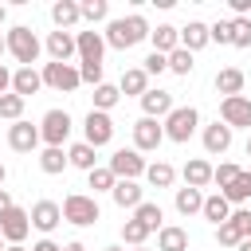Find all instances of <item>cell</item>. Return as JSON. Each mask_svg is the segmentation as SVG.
Returning <instances> with one entry per match:
<instances>
[{
    "instance_id": "obj_30",
    "label": "cell",
    "mask_w": 251,
    "mask_h": 251,
    "mask_svg": "<svg viewBox=\"0 0 251 251\" xmlns=\"http://www.w3.org/2000/svg\"><path fill=\"white\" fill-rule=\"evenodd\" d=\"M173 204H176V212H180V216H196V212L204 208V192H200V188H188V184H184V188H176Z\"/></svg>"
},
{
    "instance_id": "obj_50",
    "label": "cell",
    "mask_w": 251,
    "mask_h": 251,
    "mask_svg": "<svg viewBox=\"0 0 251 251\" xmlns=\"http://www.w3.org/2000/svg\"><path fill=\"white\" fill-rule=\"evenodd\" d=\"M63 251H86V247H82V243H78V239H71V243H67V247H63Z\"/></svg>"
},
{
    "instance_id": "obj_23",
    "label": "cell",
    "mask_w": 251,
    "mask_h": 251,
    "mask_svg": "<svg viewBox=\"0 0 251 251\" xmlns=\"http://www.w3.org/2000/svg\"><path fill=\"white\" fill-rule=\"evenodd\" d=\"M243 71L239 67H224V71H216V90L224 94V98H235V94H243Z\"/></svg>"
},
{
    "instance_id": "obj_54",
    "label": "cell",
    "mask_w": 251,
    "mask_h": 251,
    "mask_svg": "<svg viewBox=\"0 0 251 251\" xmlns=\"http://www.w3.org/2000/svg\"><path fill=\"white\" fill-rule=\"evenodd\" d=\"M4 176H8V169H4V165H0V188H4Z\"/></svg>"
},
{
    "instance_id": "obj_19",
    "label": "cell",
    "mask_w": 251,
    "mask_h": 251,
    "mask_svg": "<svg viewBox=\"0 0 251 251\" xmlns=\"http://www.w3.org/2000/svg\"><path fill=\"white\" fill-rule=\"evenodd\" d=\"M43 47H47L51 63H71V55H75V35H71V31H51Z\"/></svg>"
},
{
    "instance_id": "obj_38",
    "label": "cell",
    "mask_w": 251,
    "mask_h": 251,
    "mask_svg": "<svg viewBox=\"0 0 251 251\" xmlns=\"http://www.w3.org/2000/svg\"><path fill=\"white\" fill-rule=\"evenodd\" d=\"M78 16L90 20V24H98V20L110 16V4H106V0H82V4H78Z\"/></svg>"
},
{
    "instance_id": "obj_11",
    "label": "cell",
    "mask_w": 251,
    "mask_h": 251,
    "mask_svg": "<svg viewBox=\"0 0 251 251\" xmlns=\"http://www.w3.org/2000/svg\"><path fill=\"white\" fill-rule=\"evenodd\" d=\"M161 141H165L161 122H153V118H137V122H133V149H137V153H157Z\"/></svg>"
},
{
    "instance_id": "obj_1",
    "label": "cell",
    "mask_w": 251,
    "mask_h": 251,
    "mask_svg": "<svg viewBox=\"0 0 251 251\" xmlns=\"http://www.w3.org/2000/svg\"><path fill=\"white\" fill-rule=\"evenodd\" d=\"M149 20L141 16V12H129V16H118V20H110L106 24V31H102V39H106V47H118V51H129V47H137L141 39H149Z\"/></svg>"
},
{
    "instance_id": "obj_4",
    "label": "cell",
    "mask_w": 251,
    "mask_h": 251,
    "mask_svg": "<svg viewBox=\"0 0 251 251\" xmlns=\"http://www.w3.org/2000/svg\"><path fill=\"white\" fill-rule=\"evenodd\" d=\"M71 114L67 110H47L43 114V122H39V141H43V149H63L67 145V137H71Z\"/></svg>"
},
{
    "instance_id": "obj_39",
    "label": "cell",
    "mask_w": 251,
    "mask_h": 251,
    "mask_svg": "<svg viewBox=\"0 0 251 251\" xmlns=\"http://www.w3.org/2000/svg\"><path fill=\"white\" fill-rule=\"evenodd\" d=\"M122 239H126L129 247H141V243L149 239V227L137 224V220H126V224H122Z\"/></svg>"
},
{
    "instance_id": "obj_57",
    "label": "cell",
    "mask_w": 251,
    "mask_h": 251,
    "mask_svg": "<svg viewBox=\"0 0 251 251\" xmlns=\"http://www.w3.org/2000/svg\"><path fill=\"white\" fill-rule=\"evenodd\" d=\"M247 157H251V137H247Z\"/></svg>"
},
{
    "instance_id": "obj_2",
    "label": "cell",
    "mask_w": 251,
    "mask_h": 251,
    "mask_svg": "<svg viewBox=\"0 0 251 251\" xmlns=\"http://www.w3.org/2000/svg\"><path fill=\"white\" fill-rule=\"evenodd\" d=\"M4 43H8V55H12L20 67H35V59H39V51H43L39 35H35L27 24L8 27V31H4Z\"/></svg>"
},
{
    "instance_id": "obj_24",
    "label": "cell",
    "mask_w": 251,
    "mask_h": 251,
    "mask_svg": "<svg viewBox=\"0 0 251 251\" xmlns=\"http://www.w3.org/2000/svg\"><path fill=\"white\" fill-rule=\"evenodd\" d=\"M110 196H114V204H118V208H137V204L145 200V192H141V184H137V180H118V184L110 188Z\"/></svg>"
},
{
    "instance_id": "obj_44",
    "label": "cell",
    "mask_w": 251,
    "mask_h": 251,
    "mask_svg": "<svg viewBox=\"0 0 251 251\" xmlns=\"http://www.w3.org/2000/svg\"><path fill=\"white\" fill-rule=\"evenodd\" d=\"M78 78L90 86H102V67L98 63H78Z\"/></svg>"
},
{
    "instance_id": "obj_12",
    "label": "cell",
    "mask_w": 251,
    "mask_h": 251,
    "mask_svg": "<svg viewBox=\"0 0 251 251\" xmlns=\"http://www.w3.org/2000/svg\"><path fill=\"white\" fill-rule=\"evenodd\" d=\"M27 220H31V227H35V231L51 235V231L63 224V208H59L55 200H35V204H31V212H27Z\"/></svg>"
},
{
    "instance_id": "obj_37",
    "label": "cell",
    "mask_w": 251,
    "mask_h": 251,
    "mask_svg": "<svg viewBox=\"0 0 251 251\" xmlns=\"http://www.w3.org/2000/svg\"><path fill=\"white\" fill-rule=\"evenodd\" d=\"M0 118H8V122H20L24 118V98L20 94H0Z\"/></svg>"
},
{
    "instance_id": "obj_45",
    "label": "cell",
    "mask_w": 251,
    "mask_h": 251,
    "mask_svg": "<svg viewBox=\"0 0 251 251\" xmlns=\"http://www.w3.org/2000/svg\"><path fill=\"white\" fill-rule=\"evenodd\" d=\"M145 75H161V71H169V59L165 55H157V51H149V59H145V67H141Z\"/></svg>"
},
{
    "instance_id": "obj_22",
    "label": "cell",
    "mask_w": 251,
    "mask_h": 251,
    "mask_svg": "<svg viewBox=\"0 0 251 251\" xmlns=\"http://www.w3.org/2000/svg\"><path fill=\"white\" fill-rule=\"evenodd\" d=\"M51 20H55V31H71L82 16H78V4L75 0H55L51 4Z\"/></svg>"
},
{
    "instance_id": "obj_47",
    "label": "cell",
    "mask_w": 251,
    "mask_h": 251,
    "mask_svg": "<svg viewBox=\"0 0 251 251\" xmlns=\"http://www.w3.org/2000/svg\"><path fill=\"white\" fill-rule=\"evenodd\" d=\"M31 251H63V247H59L55 239H47V235H43L39 243H31Z\"/></svg>"
},
{
    "instance_id": "obj_29",
    "label": "cell",
    "mask_w": 251,
    "mask_h": 251,
    "mask_svg": "<svg viewBox=\"0 0 251 251\" xmlns=\"http://www.w3.org/2000/svg\"><path fill=\"white\" fill-rule=\"evenodd\" d=\"M98 149L94 145H86V141H78V145H71L67 149V165H75V169H82V173H90V169H98V157H94Z\"/></svg>"
},
{
    "instance_id": "obj_10",
    "label": "cell",
    "mask_w": 251,
    "mask_h": 251,
    "mask_svg": "<svg viewBox=\"0 0 251 251\" xmlns=\"http://www.w3.org/2000/svg\"><path fill=\"white\" fill-rule=\"evenodd\" d=\"M27 231H31V220H27V212L12 204V208L0 216V239L12 247V243H24V239H27Z\"/></svg>"
},
{
    "instance_id": "obj_42",
    "label": "cell",
    "mask_w": 251,
    "mask_h": 251,
    "mask_svg": "<svg viewBox=\"0 0 251 251\" xmlns=\"http://www.w3.org/2000/svg\"><path fill=\"white\" fill-rule=\"evenodd\" d=\"M231 47H251V20H231Z\"/></svg>"
},
{
    "instance_id": "obj_40",
    "label": "cell",
    "mask_w": 251,
    "mask_h": 251,
    "mask_svg": "<svg viewBox=\"0 0 251 251\" xmlns=\"http://www.w3.org/2000/svg\"><path fill=\"white\" fill-rule=\"evenodd\" d=\"M216 239H220V247H239V243H243V231H239L235 220H227V224L216 227Z\"/></svg>"
},
{
    "instance_id": "obj_5",
    "label": "cell",
    "mask_w": 251,
    "mask_h": 251,
    "mask_svg": "<svg viewBox=\"0 0 251 251\" xmlns=\"http://www.w3.org/2000/svg\"><path fill=\"white\" fill-rule=\"evenodd\" d=\"M59 208H63V220L75 224V227H90V224H98V216H102V212H98V200L86 196V192H71Z\"/></svg>"
},
{
    "instance_id": "obj_33",
    "label": "cell",
    "mask_w": 251,
    "mask_h": 251,
    "mask_svg": "<svg viewBox=\"0 0 251 251\" xmlns=\"http://www.w3.org/2000/svg\"><path fill=\"white\" fill-rule=\"evenodd\" d=\"M122 102V90L118 86H110V82H102V86H94V110H102V114H110L114 106Z\"/></svg>"
},
{
    "instance_id": "obj_35",
    "label": "cell",
    "mask_w": 251,
    "mask_h": 251,
    "mask_svg": "<svg viewBox=\"0 0 251 251\" xmlns=\"http://www.w3.org/2000/svg\"><path fill=\"white\" fill-rule=\"evenodd\" d=\"M165 59H169V71H173V75H184V78H188V75H192V67H196V63H192V55H188L184 47L169 51Z\"/></svg>"
},
{
    "instance_id": "obj_41",
    "label": "cell",
    "mask_w": 251,
    "mask_h": 251,
    "mask_svg": "<svg viewBox=\"0 0 251 251\" xmlns=\"http://www.w3.org/2000/svg\"><path fill=\"white\" fill-rule=\"evenodd\" d=\"M235 176H239V165H231V161H220V165L212 169V184H220V188H227Z\"/></svg>"
},
{
    "instance_id": "obj_27",
    "label": "cell",
    "mask_w": 251,
    "mask_h": 251,
    "mask_svg": "<svg viewBox=\"0 0 251 251\" xmlns=\"http://www.w3.org/2000/svg\"><path fill=\"white\" fill-rule=\"evenodd\" d=\"M220 196H224L227 204H247V200H251V169H239V176H235L227 188H220Z\"/></svg>"
},
{
    "instance_id": "obj_18",
    "label": "cell",
    "mask_w": 251,
    "mask_h": 251,
    "mask_svg": "<svg viewBox=\"0 0 251 251\" xmlns=\"http://www.w3.org/2000/svg\"><path fill=\"white\" fill-rule=\"evenodd\" d=\"M180 176H184V184L188 188H208L212 184V165L204 161V157H192V161H184V169H180Z\"/></svg>"
},
{
    "instance_id": "obj_17",
    "label": "cell",
    "mask_w": 251,
    "mask_h": 251,
    "mask_svg": "<svg viewBox=\"0 0 251 251\" xmlns=\"http://www.w3.org/2000/svg\"><path fill=\"white\" fill-rule=\"evenodd\" d=\"M204 149H208V157H220V153H227V149H231V129H227L224 122H212V126H204Z\"/></svg>"
},
{
    "instance_id": "obj_14",
    "label": "cell",
    "mask_w": 251,
    "mask_h": 251,
    "mask_svg": "<svg viewBox=\"0 0 251 251\" xmlns=\"http://www.w3.org/2000/svg\"><path fill=\"white\" fill-rule=\"evenodd\" d=\"M173 106H176V102H173V94H169V90H161V86H149V90L141 94V110H145L141 118L161 122V118H169V114H173Z\"/></svg>"
},
{
    "instance_id": "obj_7",
    "label": "cell",
    "mask_w": 251,
    "mask_h": 251,
    "mask_svg": "<svg viewBox=\"0 0 251 251\" xmlns=\"http://www.w3.org/2000/svg\"><path fill=\"white\" fill-rule=\"evenodd\" d=\"M82 141L94 145V149L110 145V141H114V118L102 114V110H90V114L82 118Z\"/></svg>"
},
{
    "instance_id": "obj_52",
    "label": "cell",
    "mask_w": 251,
    "mask_h": 251,
    "mask_svg": "<svg viewBox=\"0 0 251 251\" xmlns=\"http://www.w3.org/2000/svg\"><path fill=\"white\" fill-rule=\"evenodd\" d=\"M235 251H251V239H243V243H239V247H235Z\"/></svg>"
},
{
    "instance_id": "obj_34",
    "label": "cell",
    "mask_w": 251,
    "mask_h": 251,
    "mask_svg": "<svg viewBox=\"0 0 251 251\" xmlns=\"http://www.w3.org/2000/svg\"><path fill=\"white\" fill-rule=\"evenodd\" d=\"M39 169H43L47 176H59V173L67 169V149H43V153H39Z\"/></svg>"
},
{
    "instance_id": "obj_58",
    "label": "cell",
    "mask_w": 251,
    "mask_h": 251,
    "mask_svg": "<svg viewBox=\"0 0 251 251\" xmlns=\"http://www.w3.org/2000/svg\"><path fill=\"white\" fill-rule=\"evenodd\" d=\"M133 251H149V247H133Z\"/></svg>"
},
{
    "instance_id": "obj_51",
    "label": "cell",
    "mask_w": 251,
    "mask_h": 251,
    "mask_svg": "<svg viewBox=\"0 0 251 251\" xmlns=\"http://www.w3.org/2000/svg\"><path fill=\"white\" fill-rule=\"evenodd\" d=\"M4 251H31V247H24V243H12V247H4Z\"/></svg>"
},
{
    "instance_id": "obj_49",
    "label": "cell",
    "mask_w": 251,
    "mask_h": 251,
    "mask_svg": "<svg viewBox=\"0 0 251 251\" xmlns=\"http://www.w3.org/2000/svg\"><path fill=\"white\" fill-rule=\"evenodd\" d=\"M8 208H12V192H8V188H0V216H4Z\"/></svg>"
},
{
    "instance_id": "obj_26",
    "label": "cell",
    "mask_w": 251,
    "mask_h": 251,
    "mask_svg": "<svg viewBox=\"0 0 251 251\" xmlns=\"http://www.w3.org/2000/svg\"><path fill=\"white\" fill-rule=\"evenodd\" d=\"M157 251H188V231L176 224H165L157 231Z\"/></svg>"
},
{
    "instance_id": "obj_13",
    "label": "cell",
    "mask_w": 251,
    "mask_h": 251,
    "mask_svg": "<svg viewBox=\"0 0 251 251\" xmlns=\"http://www.w3.org/2000/svg\"><path fill=\"white\" fill-rule=\"evenodd\" d=\"M75 55H78V63H98L102 67V55H106V39H102V31H78L75 35Z\"/></svg>"
},
{
    "instance_id": "obj_53",
    "label": "cell",
    "mask_w": 251,
    "mask_h": 251,
    "mask_svg": "<svg viewBox=\"0 0 251 251\" xmlns=\"http://www.w3.org/2000/svg\"><path fill=\"white\" fill-rule=\"evenodd\" d=\"M4 20H8V8H4V4H0V24H4Z\"/></svg>"
},
{
    "instance_id": "obj_28",
    "label": "cell",
    "mask_w": 251,
    "mask_h": 251,
    "mask_svg": "<svg viewBox=\"0 0 251 251\" xmlns=\"http://www.w3.org/2000/svg\"><path fill=\"white\" fill-rule=\"evenodd\" d=\"M118 90H122V94H133V98H141V94L149 90V75H145L141 67H129V71H122Z\"/></svg>"
},
{
    "instance_id": "obj_8",
    "label": "cell",
    "mask_w": 251,
    "mask_h": 251,
    "mask_svg": "<svg viewBox=\"0 0 251 251\" xmlns=\"http://www.w3.org/2000/svg\"><path fill=\"white\" fill-rule=\"evenodd\" d=\"M220 122L235 133V129H251V98L247 94H235V98H224L220 102Z\"/></svg>"
},
{
    "instance_id": "obj_21",
    "label": "cell",
    "mask_w": 251,
    "mask_h": 251,
    "mask_svg": "<svg viewBox=\"0 0 251 251\" xmlns=\"http://www.w3.org/2000/svg\"><path fill=\"white\" fill-rule=\"evenodd\" d=\"M212 39H208V24H200V20H188V27H180V47L188 51V55H196L200 47H208Z\"/></svg>"
},
{
    "instance_id": "obj_31",
    "label": "cell",
    "mask_w": 251,
    "mask_h": 251,
    "mask_svg": "<svg viewBox=\"0 0 251 251\" xmlns=\"http://www.w3.org/2000/svg\"><path fill=\"white\" fill-rule=\"evenodd\" d=\"M145 180H149L153 188H173L176 169H173L169 161H153V165H145Z\"/></svg>"
},
{
    "instance_id": "obj_46",
    "label": "cell",
    "mask_w": 251,
    "mask_h": 251,
    "mask_svg": "<svg viewBox=\"0 0 251 251\" xmlns=\"http://www.w3.org/2000/svg\"><path fill=\"white\" fill-rule=\"evenodd\" d=\"M231 220L239 224V231H243V239H251V208H235V212H231Z\"/></svg>"
},
{
    "instance_id": "obj_3",
    "label": "cell",
    "mask_w": 251,
    "mask_h": 251,
    "mask_svg": "<svg viewBox=\"0 0 251 251\" xmlns=\"http://www.w3.org/2000/svg\"><path fill=\"white\" fill-rule=\"evenodd\" d=\"M196 126H200V110H196V106H173V114L161 122L165 141H176V145H184V141L196 133Z\"/></svg>"
},
{
    "instance_id": "obj_6",
    "label": "cell",
    "mask_w": 251,
    "mask_h": 251,
    "mask_svg": "<svg viewBox=\"0 0 251 251\" xmlns=\"http://www.w3.org/2000/svg\"><path fill=\"white\" fill-rule=\"evenodd\" d=\"M39 78H43V86H51V90H59V94H71V90L82 86L78 67H71V63H43Z\"/></svg>"
},
{
    "instance_id": "obj_56",
    "label": "cell",
    "mask_w": 251,
    "mask_h": 251,
    "mask_svg": "<svg viewBox=\"0 0 251 251\" xmlns=\"http://www.w3.org/2000/svg\"><path fill=\"white\" fill-rule=\"evenodd\" d=\"M4 51H8V43H4V35H0V55H4Z\"/></svg>"
},
{
    "instance_id": "obj_20",
    "label": "cell",
    "mask_w": 251,
    "mask_h": 251,
    "mask_svg": "<svg viewBox=\"0 0 251 251\" xmlns=\"http://www.w3.org/2000/svg\"><path fill=\"white\" fill-rule=\"evenodd\" d=\"M149 43H153L157 55H169V51L180 47V27H173V24H157V31H149Z\"/></svg>"
},
{
    "instance_id": "obj_15",
    "label": "cell",
    "mask_w": 251,
    "mask_h": 251,
    "mask_svg": "<svg viewBox=\"0 0 251 251\" xmlns=\"http://www.w3.org/2000/svg\"><path fill=\"white\" fill-rule=\"evenodd\" d=\"M8 145L16 149V153H31L35 145H39V126H31V122H12L8 126Z\"/></svg>"
},
{
    "instance_id": "obj_9",
    "label": "cell",
    "mask_w": 251,
    "mask_h": 251,
    "mask_svg": "<svg viewBox=\"0 0 251 251\" xmlns=\"http://www.w3.org/2000/svg\"><path fill=\"white\" fill-rule=\"evenodd\" d=\"M106 169H110L118 180H137V176H145V157H141L137 149H118Z\"/></svg>"
},
{
    "instance_id": "obj_60",
    "label": "cell",
    "mask_w": 251,
    "mask_h": 251,
    "mask_svg": "<svg viewBox=\"0 0 251 251\" xmlns=\"http://www.w3.org/2000/svg\"><path fill=\"white\" fill-rule=\"evenodd\" d=\"M247 20H251V16H247Z\"/></svg>"
},
{
    "instance_id": "obj_32",
    "label": "cell",
    "mask_w": 251,
    "mask_h": 251,
    "mask_svg": "<svg viewBox=\"0 0 251 251\" xmlns=\"http://www.w3.org/2000/svg\"><path fill=\"white\" fill-rule=\"evenodd\" d=\"M133 220H137V224H145L149 231H161V227H165V224H161V220H165V212H161V204H153V200H141V204L133 208Z\"/></svg>"
},
{
    "instance_id": "obj_48",
    "label": "cell",
    "mask_w": 251,
    "mask_h": 251,
    "mask_svg": "<svg viewBox=\"0 0 251 251\" xmlns=\"http://www.w3.org/2000/svg\"><path fill=\"white\" fill-rule=\"evenodd\" d=\"M8 90H12V71L0 63V94H8Z\"/></svg>"
},
{
    "instance_id": "obj_55",
    "label": "cell",
    "mask_w": 251,
    "mask_h": 251,
    "mask_svg": "<svg viewBox=\"0 0 251 251\" xmlns=\"http://www.w3.org/2000/svg\"><path fill=\"white\" fill-rule=\"evenodd\" d=\"M102 251H126V247H118V243H114V247H102Z\"/></svg>"
},
{
    "instance_id": "obj_36",
    "label": "cell",
    "mask_w": 251,
    "mask_h": 251,
    "mask_svg": "<svg viewBox=\"0 0 251 251\" xmlns=\"http://www.w3.org/2000/svg\"><path fill=\"white\" fill-rule=\"evenodd\" d=\"M86 180H90V188H94V192H110V188L118 184V176H114V173H110L106 165L90 169V173H86Z\"/></svg>"
},
{
    "instance_id": "obj_59",
    "label": "cell",
    "mask_w": 251,
    "mask_h": 251,
    "mask_svg": "<svg viewBox=\"0 0 251 251\" xmlns=\"http://www.w3.org/2000/svg\"><path fill=\"white\" fill-rule=\"evenodd\" d=\"M4 247H8V243H4V239H0V251H4Z\"/></svg>"
},
{
    "instance_id": "obj_25",
    "label": "cell",
    "mask_w": 251,
    "mask_h": 251,
    "mask_svg": "<svg viewBox=\"0 0 251 251\" xmlns=\"http://www.w3.org/2000/svg\"><path fill=\"white\" fill-rule=\"evenodd\" d=\"M200 216H204L208 224H216V227H220V224H227V220H231V204H227L220 192H212V196H204V208H200Z\"/></svg>"
},
{
    "instance_id": "obj_43",
    "label": "cell",
    "mask_w": 251,
    "mask_h": 251,
    "mask_svg": "<svg viewBox=\"0 0 251 251\" xmlns=\"http://www.w3.org/2000/svg\"><path fill=\"white\" fill-rule=\"evenodd\" d=\"M208 39H212V43H231V20H216V24L208 27Z\"/></svg>"
},
{
    "instance_id": "obj_16",
    "label": "cell",
    "mask_w": 251,
    "mask_h": 251,
    "mask_svg": "<svg viewBox=\"0 0 251 251\" xmlns=\"http://www.w3.org/2000/svg\"><path fill=\"white\" fill-rule=\"evenodd\" d=\"M39 90H43V78H39L35 67H16L12 71V94H20L27 102V94H39Z\"/></svg>"
}]
</instances>
